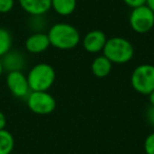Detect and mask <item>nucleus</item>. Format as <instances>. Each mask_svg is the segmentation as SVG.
I'll return each instance as SVG.
<instances>
[{"mask_svg":"<svg viewBox=\"0 0 154 154\" xmlns=\"http://www.w3.org/2000/svg\"><path fill=\"white\" fill-rule=\"evenodd\" d=\"M3 73V68H2V63H1V59H0V77Z\"/></svg>","mask_w":154,"mask_h":154,"instance_id":"obj_23","label":"nucleus"},{"mask_svg":"<svg viewBox=\"0 0 154 154\" xmlns=\"http://www.w3.org/2000/svg\"><path fill=\"white\" fill-rule=\"evenodd\" d=\"M124 2L126 3L128 7L135 9V8L141 7V5H145L147 0H124Z\"/></svg>","mask_w":154,"mask_h":154,"instance_id":"obj_18","label":"nucleus"},{"mask_svg":"<svg viewBox=\"0 0 154 154\" xmlns=\"http://www.w3.org/2000/svg\"><path fill=\"white\" fill-rule=\"evenodd\" d=\"M103 53L112 63L122 64L129 62L134 56L132 43L122 37H112L106 42Z\"/></svg>","mask_w":154,"mask_h":154,"instance_id":"obj_2","label":"nucleus"},{"mask_svg":"<svg viewBox=\"0 0 154 154\" xmlns=\"http://www.w3.org/2000/svg\"><path fill=\"white\" fill-rule=\"evenodd\" d=\"M147 120L149 122L150 125L154 127V107L150 106V108L147 111Z\"/></svg>","mask_w":154,"mask_h":154,"instance_id":"obj_19","label":"nucleus"},{"mask_svg":"<svg viewBox=\"0 0 154 154\" xmlns=\"http://www.w3.org/2000/svg\"><path fill=\"white\" fill-rule=\"evenodd\" d=\"M7 127V117L5 115L0 111V130H3Z\"/></svg>","mask_w":154,"mask_h":154,"instance_id":"obj_20","label":"nucleus"},{"mask_svg":"<svg viewBox=\"0 0 154 154\" xmlns=\"http://www.w3.org/2000/svg\"><path fill=\"white\" fill-rule=\"evenodd\" d=\"M112 63L105 55H99L94 58L91 64V70L94 76L98 77V78H105L111 73L112 71Z\"/></svg>","mask_w":154,"mask_h":154,"instance_id":"obj_12","label":"nucleus"},{"mask_svg":"<svg viewBox=\"0 0 154 154\" xmlns=\"http://www.w3.org/2000/svg\"><path fill=\"white\" fill-rule=\"evenodd\" d=\"M52 47L59 50H72L80 42V33L74 26L58 22L49 29L47 33Z\"/></svg>","mask_w":154,"mask_h":154,"instance_id":"obj_1","label":"nucleus"},{"mask_svg":"<svg viewBox=\"0 0 154 154\" xmlns=\"http://www.w3.org/2000/svg\"><path fill=\"white\" fill-rule=\"evenodd\" d=\"M149 96V100H150V103H151V106H153L154 107V91L151 93V94L148 95Z\"/></svg>","mask_w":154,"mask_h":154,"instance_id":"obj_22","label":"nucleus"},{"mask_svg":"<svg viewBox=\"0 0 154 154\" xmlns=\"http://www.w3.org/2000/svg\"><path fill=\"white\" fill-rule=\"evenodd\" d=\"M13 37L8 29L0 28V58L11 51Z\"/></svg>","mask_w":154,"mask_h":154,"instance_id":"obj_15","label":"nucleus"},{"mask_svg":"<svg viewBox=\"0 0 154 154\" xmlns=\"http://www.w3.org/2000/svg\"><path fill=\"white\" fill-rule=\"evenodd\" d=\"M129 22L134 32L146 34L154 26V12H152L146 5L132 9Z\"/></svg>","mask_w":154,"mask_h":154,"instance_id":"obj_6","label":"nucleus"},{"mask_svg":"<svg viewBox=\"0 0 154 154\" xmlns=\"http://www.w3.org/2000/svg\"><path fill=\"white\" fill-rule=\"evenodd\" d=\"M15 0H0V14H7L13 10Z\"/></svg>","mask_w":154,"mask_h":154,"instance_id":"obj_17","label":"nucleus"},{"mask_svg":"<svg viewBox=\"0 0 154 154\" xmlns=\"http://www.w3.org/2000/svg\"><path fill=\"white\" fill-rule=\"evenodd\" d=\"M18 2L31 16H43L52 9V0H18Z\"/></svg>","mask_w":154,"mask_h":154,"instance_id":"obj_10","label":"nucleus"},{"mask_svg":"<svg viewBox=\"0 0 154 154\" xmlns=\"http://www.w3.org/2000/svg\"><path fill=\"white\" fill-rule=\"evenodd\" d=\"M146 5H147L152 12H154V0H147Z\"/></svg>","mask_w":154,"mask_h":154,"instance_id":"obj_21","label":"nucleus"},{"mask_svg":"<svg viewBox=\"0 0 154 154\" xmlns=\"http://www.w3.org/2000/svg\"><path fill=\"white\" fill-rule=\"evenodd\" d=\"M0 59H1L3 71H8V73L14 72V71H22V69L26 66V58L18 51L11 50Z\"/></svg>","mask_w":154,"mask_h":154,"instance_id":"obj_11","label":"nucleus"},{"mask_svg":"<svg viewBox=\"0 0 154 154\" xmlns=\"http://www.w3.org/2000/svg\"><path fill=\"white\" fill-rule=\"evenodd\" d=\"M7 86L12 95L17 98H26L32 92L29 86L28 77L22 73V71H14L8 73Z\"/></svg>","mask_w":154,"mask_h":154,"instance_id":"obj_7","label":"nucleus"},{"mask_svg":"<svg viewBox=\"0 0 154 154\" xmlns=\"http://www.w3.org/2000/svg\"><path fill=\"white\" fill-rule=\"evenodd\" d=\"M143 149L146 154H154V132L149 134L145 139Z\"/></svg>","mask_w":154,"mask_h":154,"instance_id":"obj_16","label":"nucleus"},{"mask_svg":"<svg viewBox=\"0 0 154 154\" xmlns=\"http://www.w3.org/2000/svg\"><path fill=\"white\" fill-rule=\"evenodd\" d=\"M50 39L47 33L36 32L31 34L26 38L24 47L26 50L31 54H40L45 52L50 48Z\"/></svg>","mask_w":154,"mask_h":154,"instance_id":"obj_9","label":"nucleus"},{"mask_svg":"<svg viewBox=\"0 0 154 154\" xmlns=\"http://www.w3.org/2000/svg\"><path fill=\"white\" fill-rule=\"evenodd\" d=\"M15 147V139L7 129L0 130V154H11Z\"/></svg>","mask_w":154,"mask_h":154,"instance_id":"obj_14","label":"nucleus"},{"mask_svg":"<svg viewBox=\"0 0 154 154\" xmlns=\"http://www.w3.org/2000/svg\"><path fill=\"white\" fill-rule=\"evenodd\" d=\"M107 40V35L103 31L93 30L85 35L84 39H82V45L87 52L96 54L103 52Z\"/></svg>","mask_w":154,"mask_h":154,"instance_id":"obj_8","label":"nucleus"},{"mask_svg":"<svg viewBox=\"0 0 154 154\" xmlns=\"http://www.w3.org/2000/svg\"><path fill=\"white\" fill-rule=\"evenodd\" d=\"M28 107L37 115H48L56 109V100L48 91H32L26 97Z\"/></svg>","mask_w":154,"mask_h":154,"instance_id":"obj_5","label":"nucleus"},{"mask_svg":"<svg viewBox=\"0 0 154 154\" xmlns=\"http://www.w3.org/2000/svg\"><path fill=\"white\" fill-rule=\"evenodd\" d=\"M131 85L139 94L149 95L154 91V66L143 63L136 66L131 75Z\"/></svg>","mask_w":154,"mask_h":154,"instance_id":"obj_4","label":"nucleus"},{"mask_svg":"<svg viewBox=\"0 0 154 154\" xmlns=\"http://www.w3.org/2000/svg\"><path fill=\"white\" fill-rule=\"evenodd\" d=\"M77 0H52V9L60 16H69L76 10Z\"/></svg>","mask_w":154,"mask_h":154,"instance_id":"obj_13","label":"nucleus"},{"mask_svg":"<svg viewBox=\"0 0 154 154\" xmlns=\"http://www.w3.org/2000/svg\"><path fill=\"white\" fill-rule=\"evenodd\" d=\"M26 77L31 91H48L54 85L56 73L51 64L42 62L33 66Z\"/></svg>","mask_w":154,"mask_h":154,"instance_id":"obj_3","label":"nucleus"}]
</instances>
